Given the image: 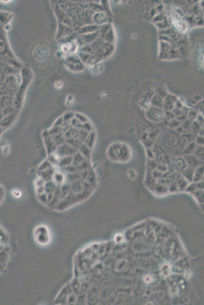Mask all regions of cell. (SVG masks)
I'll return each mask as SVG.
<instances>
[{
    "label": "cell",
    "instance_id": "cell-8",
    "mask_svg": "<svg viewBox=\"0 0 204 305\" xmlns=\"http://www.w3.org/2000/svg\"><path fill=\"white\" fill-rule=\"evenodd\" d=\"M194 154L201 162H204V147L197 146Z\"/></svg>",
    "mask_w": 204,
    "mask_h": 305
},
{
    "label": "cell",
    "instance_id": "cell-5",
    "mask_svg": "<svg viewBox=\"0 0 204 305\" xmlns=\"http://www.w3.org/2000/svg\"><path fill=\"white\" fill-rule=\"evenodd\" d=\"M195 169L190 168L189 167H186L184 168L182 171L181 172V173L184 176L189 182H193V176H194V173H195Z\"/></svg>",
    "mask_w": 204,
    "mask_h": 305
},
{
    "label": "cell",
    "instance_id": "cell-6",
    "mask_svg": "<svg viewBox=\"0 0 204 305\" xmlns=\"http://www.w3.org/2000/svg\"><path fill=\"white\" fill-rule=\"evenodd\" d=\"M175 181L178 187L179 188H187L189 184H190V183L186 179L181 173L176 176L175 177Z\"/></svg>",
    "mask_w": 204,
    "mask_h": 305
},
{
    "label": "cell",
    "instance_id": "cell-1",
    "mask_svg": "<svg viewBox=\"0 0 204 305\" xmlns=\"http://www.w3.org/2000/svg\"><path fill=\"white\" fill-rule=\"evenodd\" d=\"M108 156L110 160L116 162L126 163L131 158L130 146L122 142H116L110 145L108 149Z\"/></svg>",
    "mask_w": 204,
    "mask_h": 305
},
{
    "label": "cell",
    "instance_id": "cell-3",
    "mask_svg": "<svg viewBox=\"0 0 204 305\" xmlns=\"http://www.w3.org/2000/svg\"><path fill=\"white\" fill-rule=\"evenodd\" d=\"M187 167L196 169L201 165L202 162L197 158L195 154L186 155L183 156Z\"/></svg>",
    "mask_w": 204,
    "mask_h": 305
},
{
    "label": "cell",
    "instance_id": "cell-4",
    "mask_svg": "<svg viewBox=\"0 0 204 305\" xmlns=\"http://www.w3.org/2000/svg\"><path fill=\"white\" fill-rule=\"evenodd\" d=\"M204 176V164H201L195 170L193 182L198 183L202 181Z\"/></svg>",
    "mask_w": 204,
    "mask_h": 305
},
{
    "label": "cell",
    "instance_id": "cell-13",
    "mask_svg": "<svg viewBox=\"0 0 204 305\" xmlns=\"http://www.w3.org/2000/svg\"><path fill=\"white\" fill-rule=\"evenodd\" d=\"M202 180H204V177H203V178H202Z\"/></svg>",
    "mask_w": 204,
    "mask_h": 305
},
{
    "label": "cell",
    "instance_id": "cell-12",
    "mask_svg": "<svg viewBox=\"0 0 204 305\" xmlns=\"http://www.w3.org/2000/svg\"><path fill=\"white\" fill-rule=\"evenodd\" d=\"M199 135L202 136H204V124L201 127V129L199 130Z\"/></svg>",
    "mask_w": 204,
    "mask_h": 305
},
{
    "label": "cell",
    "instance_id": "cell-7",
    "mask_svg": "<svg viewBox=\"0 0 204 305\" xmlns=\"http://www.w3.org/2000/svg\"><path fill=\"white\" fill-rule=\"evenodd\" d=\"M197 145L195 142H191L186 146L184 150L183 154L186 155L194 154L195 151L197 148Z\"/></svg>",
    "mask_w": 204,
    "mask_h": 305
},
{
    "label": "cell",
    "instance_id": "cell-10",
    "mask_svg": "<svg viewBox=\"0 0 204 305\" xmlns=\"http://www.w3.org/2000/svg\"><path fill=\"white\" fill-rule=\"evenodd\" d=\"M195 142L197 146L204 147V136L198 135L195 139Z\"/></svg>",
    "mask_w": 204,
    "mask_h": 305
},
{
    "label": "cell",
    "instance_id": "cell-9",
    "mask_svg": "<svg viewBox=\"0 0 204 305\" xmlns=\"http://www.w3.org/2000/svg\"><path fill=\"white\" fill-rule=\"evenodd\" d=\"M175 167L178 170L180 171L181 172L182 171L184 168L187 167L186 161L184 160L183 158H181L177 159V160L175 162Z\"/></svg>",
    "mask_w": 204,
    "mask_h": 305
},
{
    "label": "cell",
    "instance_id": "cell-11",
    "mask_svg": "<svg viewBox=\"0 0 204 305\" xmlns=\"http://www.w3.org/2000/svg\"><path fill=\"white\" fill-rule=\"evenodd\" d=\"M153 129L151 130V132L150 133V137L151 138H152L153 137H156V136L157 135V133L159 132V130L157 129V128L154 127Z\"/></svg>",
    "mask_w": 204,
    "mask_h": 305
},
{
    "label": "cell",
    "instance_id": "cell-2",
    "mask_svg": "<svg viewBox=\"0 0 204 305\" xmlns=\"http://www.w3.org/2000/svg\"><path fill=\"white\" fill-rule=\"evenodd\" d=\"M34 235L36 242L41 246H46L50 243L51 234L46 226H37L35 231Z\"/></svg>",
    "mask_w": 204,
    "mask_h": 305
}]
</instances>
